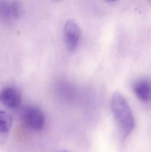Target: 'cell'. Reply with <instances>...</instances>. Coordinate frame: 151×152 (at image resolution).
Listing matches in <instances>:
<instances>
[{"label":"cell","instance_id":"obj_10","mask_svg":"<svg viewBox=\"0 0 151 152\" xmlns=\"http://www.w3.org/2000/svg\"><path fill=\"white\" fill-rule=\"evenodd\" d=\"M54 1H61V0H54Z\"/></svg>","mask_w":151,"mask_h":152},{"label":"cell","instance_id":"obj_2","mask_svg":"<svg viewBox=\"0 0 151 152\" xmlns=\"http://www.w3.org/2000/svg\"><path fill=\"white\" fill-rule=\"evenodd\" d=\"M20 120L22 124L33 132H39L44 128L45 117L43 111L35 105H27L21 109Z\"/></svg>","mask_w":151,"mask_h":152},{"label":"cell","instance_id":"obj_9","mask_svg":"<svg viewBox=\"0 0 151 152\" xmlns=\"http://www.w3.org/2000/svg\"><path fill=\"white\" fill-rule=\"evenodd\" d=\"M59 152H68V151H59Z\"/></svg>","mask_w":151,"mask_h":152},{"label":"cell","instance_id":"obj_1","mask_svg":"<svg viewBox=\"0 0 151 152\" xmlns=\"http://www.w3.org/2000/svg\"><path fill=\"white\" fill-rule=\"evenodd\" d=\"M111 110L121 134L124 137H126L134 129L135 119L127 99L118 92L113 94Z\"/></svg>","mask_w":151,"mask_h":152},{"label":"cell","instance_id":"obj_4","mask_svg":"<svg viewBox=\"0 0 151 152\" xmlns=\"http://www.w3.org/2000/svg\"><path fill=\"white\" fill-rule=\"evenodd\" d=\"M1 102L9 108H16L21 105L22 95L16 88L8 86L4 88L0 93Z\"/></svg>","mask_w":151,"mask_h":152},{"label":"cell","instance_id":"obj_6","mask_svg":"<svg viewBox=\"0 0 151 152\" xmlns=\"http://www.w3.org/2000/svg\"><path fill=\"white\" fill-rule=\"evenodd\" d=\"M0 14L5 18H16L20 15V8L15 2H3L0 4Z\"/></svg>","mask_w":151,"mask_h":152},{"label":"cell","instance_id":"obj_5","mask_svg":"<svg viewBox=\"0 0 151 152\" xmlns=\"http://www.w3.org/2000/svg\"><path fill=\"white\" fill-rule=\"evenodd\" d=\"M133 91L136 97L144 103L151 102V81L147 78H140L133 83Z\"/></svg>","mask_w":151,"mask_h":152},{"label":"cell","instance_id":"obj_8","mask_svg":"<svg viewBox=\"0 0 151 152\" xmlns=\"http://www.w3.org/2000/svg\"><path fill=\"white\" fill-rule=\"evenodd\" d=\"M105 1H110V2H111V1H117V0H105Z\"/></svg>","mask_w":151,"mask_h":152},{"label":"cell","instance_id":"obj_3","mask_svg":"<svg viewBox=\"0 0 151 152\" xmlns=\"http://www.w3.org/2000/svg\"><path fill=\"white\" fill-rule=\"evenodd\" d=\"M81 31L78 24L72 19L66 22L64 28V37L68 50L73 51L76 48L80 39Z\"/></svg>","mask_w":151,"mask_h":152},{"label":"cell","instance_id":"obj_7","mask_svg":"<svg viewBox=\"0 0 151 152\" xmlns=\"http://www.w3.org/2000/svg\"><path fill=\"white\" fill-rule=\"evenodd\" d=\"M12 126V118L5 111H0V133H7Z\"/></svg>","mask_w":151,"mask_h":152}]
</instances>
